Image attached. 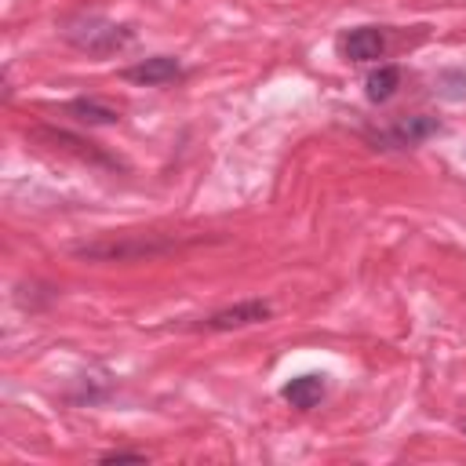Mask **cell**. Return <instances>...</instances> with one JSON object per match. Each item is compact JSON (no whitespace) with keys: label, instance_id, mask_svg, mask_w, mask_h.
<instances>
[{"label":"cell","instance_id":"cell-1","mask_svg":"<svg viewBox=\"0 0 466 466\" xmlns=\"http://www.w3.org/2000/svg\"><path fill=\"white\" fill-rule=\"evenodd\" d=\"M58 33H62V40L69 47H76L84 55H95V58L116 55V51H124L135 40V33L127 25H120V22H113V18L98 15V11H73V15H66L58 22Z\"/></svg>","mask_w":466,"mask_h":466},{"label":"cell","instance_id":"cell-2","mask_svg":"<svg viewBox=\"0 0 466 466\" xmlns=\"http://www.w3.org/2000/svg\"><path fill=\"white\" fill-rule=\"evenodd\" d=\"M441 131V120L430 113H411V116H397L393 124H386L382 131L371 135L375 149H415L419 142H426L430 135Z\"/></svg>","mask_w":466,"mask_h":466},{"label":"cell","instance_id":"cell-3","mask_svg":"<svg viewBox=\"0 0 466 466\" xmlns=\"http://www.w3.org/2000/svg\"><path fill=\"white\" fill-rule=\"evenodd\" d=\"M273 317V302L269 299H244L233 306H222L215 313H208L204 320L189 324L193 331H237V328H251V324H266Z\"/></svg>","mask_w":466,"mask_h":466},{"label":"cell","instance_id":"cell-4","mask_svg":"<svg viewBox=\"0 0 466 466\" xmlns=\"http://www.w3.org/2000/svg\"><path fill=\"white\" fill-rule=\"evenodd\" d=\"M339 51L346 62H379L386 55V29L382 25H357L339 36Z\"/></svg>","mask_w":466,"mask_h":466},{"label":"cell","instance_id":"cell-5","mask_svg":"<svg viewBox=\"0 0 466 466\" xmlns=\"http://www.w3.org/2000/svg\"><path fill=\"white\" fill-rule=\"evenodd\" d=\"M178 76H182V62L171 55H153V58H142V62L124 69V80H131L138 87H160V84H171Z\"/></svg>","mask_w":466,"mask_h":466},{"label":"cell","instance_id":"cell-6","mask_svg":"<svg viewBox=\"0 0 466 466\" xmlns=\"http://www.w3.org/2000/svg\"><path fill=\"white\" fill-rule=\"evenodd\" d=\"M280 397H284L291 408L309 411V408H317V404L328 397V375H324V371H302V375H295V379H288V382L280 386Z\"/></svg>","mask_w":466,"mask_h":466},{"label":"cell","instance_id":"cell-7","mask_svg":"<svg viewBox=\"0 0 466 466\" xmlns=\"http://www.w3.org/2000/svg\"><path fill=\"white\" fill-rule=\"evenodd\" d=\"M66 113H69L73 120L87 124V127H102V124H120V113H116L113 106L98 102V98H73V102H66Z\"/></svg>","mask_w":466,"mask_h":466},{"label":"cell","instance_id":"cell-8","mask_svg":"<svg viewBox=\"0 0 466 466\" xmlns=\"http://www.w3.org/2000/svg\"><path fill=\"white\" fill-rule=\"evenodd\" d=\"M397 87H400V69L397 66H375L368 73V80H364V95H368L371 106L390 102L397 95Z\"/></svg>","mask_w":466,"mask_h":466},{"label":"cell","instance_id":"cell-9","mask_svg":"<svg viewBox=\"0 0 466 466\" xmlns=\"http://www.w3.org/2000/svg\"><path fill=\"white\" fill-rule=\"evenodd\" d=\"M98 462H146V451H102Z\"/></svg>","mask_w":466,"mask_h":466},{"label":"cell","instance_id":"cell-10","mask_svg":"<svg viewBox=\"0 0 466 466\" xmlns=\"http://www.w3.org/2000/svg\"><path fill=\"white\" fill-rule=\"evenodd\" d=\"M459 430H462V437H466V419H462V422H459Z\"/></svg>","mask_w":466,"mask_h":466}]
</instances>
